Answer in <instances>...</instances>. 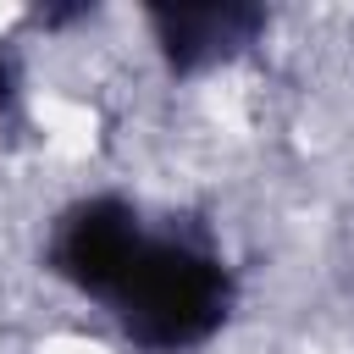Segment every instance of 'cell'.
I'll return each mask as SVG.
<instances>
[{
	"label": "cell",
	"mask_w": 354,
	"mask_h": 354,
	"mask_svg": "<svg viewBox=\"0 0 354 354\" xmlns=\"http://www.w3.org/2000/svg\"><path fill=\"white\" fill-rule=\"evenodd\" d=\"M133 354H199L238 310V266L194 216H144L127 260L94 299Z\"/></svg>",
	"instance_id": "obj_1"
},
{
	"label": "cell",
	"mask_w": 354,
	"mask_h": 354,
	"mask_svg": "<svg viewBox=\"0 0 354 354\" xmlns=\"http://www.w3.org/2000/svg\"><path fill=\"white\" fill-rule=\"evenodd\" d=\"M144 28L171 77H210L266 39L271 11L254 0H155L144 6Z\"/></svg>",
	"instance_id": "obj_2"
},
{
	"label": "cell",
	"mask_w": 354,
	"mask_h": 354,
	"mask_svg": "<svg viewBox=\"0 0 354 354\" xmlns=\"http://www.w3.org/2000/svg\"><path fill=\"white\" fill-rule=\"evenodd\" d=\"M22 100H28L22 50H17L11 39H0V122H22Z\"/></svg>",
	"instance_id": "obj_3"
},
{
	"label": "cell",
	"mask_w": 354,
	"mask_h": 354,
	"mask_svg": "<svg viewBox=\"0 0 354 354\" xmlns=\"http://www.w3.org/2000/svg\"><path fill=\"white\" fill-rule=\"evenodd\" d=\"M83 17H94V6H39V11H28V22H39V28H66V22H83Z\"/></svg>",
	"instance_id": "obj_4"
}]
</instances>
